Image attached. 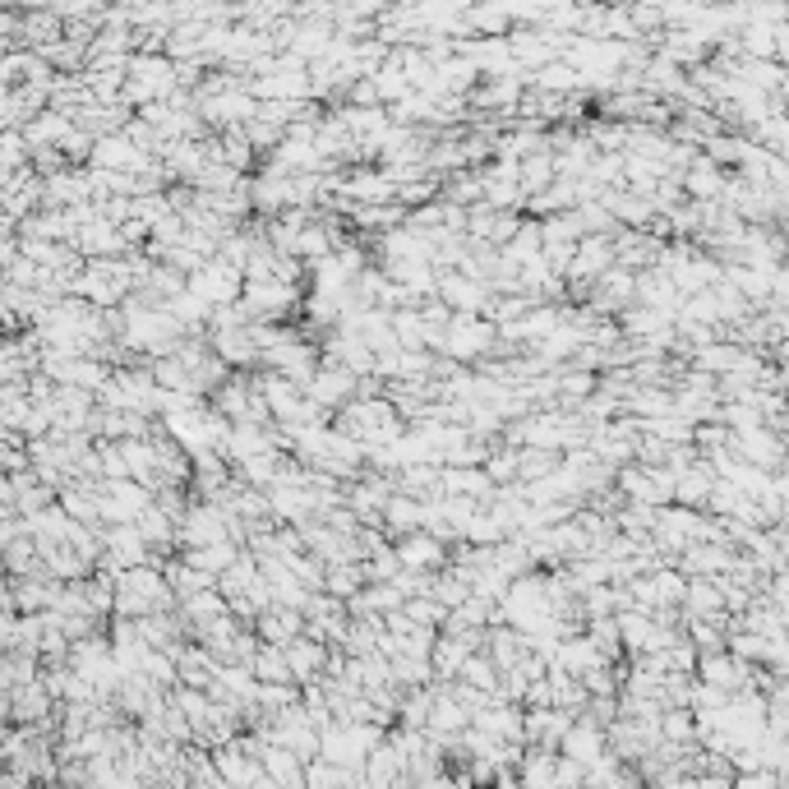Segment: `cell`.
Returning <instances> with one entry per match:
<instances>
[{"mask_svg":"<svg viewBox=\"0 0 789 789\" xmlns=\"http://www.w3.org/2000/svg\"><path fill=\"white\" fill-rule=\"evenodd\" d=\"M467 725V711L457 702H448V697H434V720H430V730L434 734H457Z\"/></svg>","mask_w":789,"mask_h":789,"instance_id":"6","label":"cell"},{"mask_svg":"<svg viewBox=\"0 0 789 789\" xmlns=\"http://www.w3.org/2000/svg\"><path fill=\"white\" fill-rule=\"evenodd\" d=\"M434 540H439L434 531H407V540L397 545V559L407 563V573H425V568H434L443 559V550Z\"/></svg>","mask_w":789,"mask_h":789,"instance_id":"4","label":"cell"},{"mask_svg":"<svg viewBox=\"0 0 789 789\" xmlns=\"http://www.w3.org/2000/svg\"><path fill=\"white\" fill-rule=\"evenodd\" d=\"M563 753L573 757V762H596V757H600V734L591 730V720H582V725H573V730L563 734Z\"/></svg>","mask_w":789,"mask_h":789,"instance_id":"5","label":"cell"},{"mask_svg":"<svg viewBox=\"0 0 789 789\" xmlns=\"http://www.w3.org/2000/svg\"><path fill=\"white\" fill-rule=\"evenodd\" d=\"M287 660H291V674L305 679V674H314V665H323V651L310 642H296V646H287Z\"/></svg>","mask_w":789,"mask_h":789,"instance_id":"7","label":"cell"},{"mask_svg":"<svg viewBox=\"0 0 789 789\" xmlns=\"http://www.w3.org/2000/svg\"><path fill=\"white\" fill-rule=\"evenodd\" d=\"M490 323L480 319H448V328H443V351L448 356H480V351L490 347Z\"/></svg>","mask_w":789,"mask_h":789,"instance_id":"3","label":"cell"},{"mask_svg":"<svg viewBox=\"0 0 789 789\" xmlns=\"http://www.w3.org/2000/svg\"><path fill=\"white\" fill-rule=\"evenodd\" d=\"M190 291L194 296H204L213 310H222V305H231V300L240 296V263L222 259V263H204L199 273L190 277Z\"/></svg>","mask_w":789,"mask_h":789,"instance_id":"2","label":"cell"},{"mask_svg":"<svg viewBox=\"0 0 789 789\" xmlns=\"http://www.w3.org/2000/svg\"><path fill=\"white\" fill-rule=\"evenodd\" d=\"M116 605L120 614H162L171 605V582L153 568H144V563H134L130 573L120 577Z\"/></svg>","mask_w":789,"mask_h":789,"instance_id":"1","label":"cell"}]
</instances>
